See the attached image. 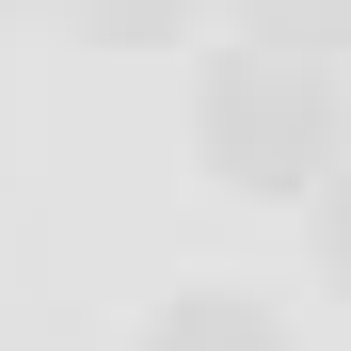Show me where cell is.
<instances>
[{
  "mask_svg": "<svg viewBox=\"0 0 351 351\" xmlns=\"http://www.w3.org/2000/svg\"><path fill=\"white\" fill-rule=\"evenodd\" d=\"M192 128H208V176L223 192H304V176H351L335 144V64L304 32H240V48H208V80H192Z\"/></svg>",
  "mask_w": 351,
  "mask_h": 351,
  "instance_id": "1",
  "label": "cell"
},
{
  "mask_svg": "<svg viewBox=\"0 0 351 351\" xmlns=\"http://www.w3.org/2000/svg\"><path fill=\"white\" fill-rule=\"evenodd\" d=\"M144 351H287V319H271V304H240V287H192Z\"/></svg>",
  "mask_w": 351,
  "mask_h": 351,
  "instance_id": "2",
  "label": "cell"
},
{
  "mask_svg": "<svg viewBox=\"0 0 351 351\" xmlns=\"http://www.w3.org/2000/svg\"><path fill=\"white\" fill-rule=\"evenodd\" d=\"M80 16H96L112 48H144V32H176V16H192V0H80Z\"/></svg>",
  "mask_w": 351,
  "mask_h": 351,
  "instance_id": "3",
  "label": "cell"
},
{
  "mask_svg": "<svg viewBox=\"0 0 351 351\" xmlns=\"http://www.w3.org/2000/svg\"><path fill=\"white\" fill-rule=\"evenodd\" d=\"M319 271L351 287V176H319Z\"/></svg>",
  "mask_w": 351,
  "mask_h": 351,
  "instance_id": "4",
  "label": "cell"
}]
</instances>
